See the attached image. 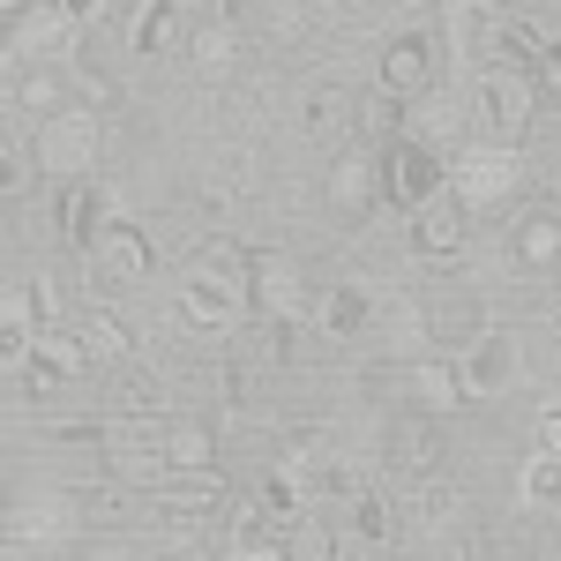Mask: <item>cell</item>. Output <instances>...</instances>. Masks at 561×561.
<instances>
[{"label":"cell","mask_w":561,"mask_h":561,"mask_svg":"<svg viewBox=\"0 0 561 561\" xmlns=\"http://www.w3.org/2000/svg\"><path fill=\"white\" fill-rule=\"evenodd\" d=\"M382 195L397 203V210H427V203H442V195H449V158L404 135L397 150H382Z\"/></svg>","instance_id":"8992f818"},{"label":"cell","mask_w":561,"mask_h":561,"mask_svg":"<svg viewBox=\"0 0 561 561\" xmlns=\"http://www.w3.org/2000/svg\"><path fill=\"white\" fill-rule=\"evenodd\" d=\"M105 561H128V554H105Z\"/></svg>","instance_id":"ee69618b"},{"label":"cell","mask_w":561,"mask_h":561,"mask_svg":"<svg viewBox=\"0 0 561 561\" xmlns=\"http://www.w3.org/2000/svg\"><path fill=\"white\" fill-rule=\"evenodd\" d=\"M187 15H180V0H150L142 8V23H135V53L142 60H158V53H173V45H187Z\"/></svg>","instance_id":"484cf974"},{"label":"cell","mask_w":561,"mask_h":561,"mask_svg":"<svg viewBox=\"0 0 561 561\" xmlns=\"http://www.w3.org/2000/svg\"><path fill=\"white\" fill-rule=\"evenodd\" d=\"M375 195H382V158H375V150H337V158H330V173H322V203H330V210L345 217H367L375 210Z\"/></svg>","instance_id":"ba28073f"},{"label":"cell","mask_w":561,"mask_h":561,"mask_svg":"<svg viewBox=\"0 0 561 561\" xmlns=\"http://www.w3.org/2000/svg\"><path fill=\"white\" fill-rule=\"evenodd\" d=\"M494 53H502L510 68H531V76H539L547 53H554V38H547L539 23H494Z\"/></svg>","instance_id":"f546056e"},{"label":"cell","mask_w":561,"mask_h":561,"mask_svg":"<svg viewBox=\"0 0 561 561\" xmlns=\"http://www.w3.org/2000/svg\"><path fill=\"white\" fill-rule=\"evenodd\" d=\"M98 270H105V277H113V285H142V277H150V232H142V225H121V217H113V232H105V240H98Z\"/></svg>","instance_id":"ffe728a7"},{"label":"cell","mask_w":561,"mask_h":561,"mask_svg":"<svg viewBox=\"0 0 561 561\" xmlns=\"http://www.w3.org/2000/svg\"><path fill=\"white\" fill-rule=\"evenodd\" d=\"M457 502H465V494H457L449 479H427V486H420V502H412V517L427 524V531H449V524H457Z\"/></svg>","instance_id":"e575fe53"},{"label":"cell","mask_w":561,"mask_h":561,"mask_svg":"<svg viewBox=\"0 0 561 561\" xmlns=\"http://www.w3.org/2000/svg\"><path fill=\"white\" fill-rule=\"evenodd\" d=\"M217 502H225V486H217V472H173L165 486H158V510L173 524H210Z\"/></svg>","instance_id":"44dd1931"},{"label":"cell","mask_w":561,"mask_h":561,"mask_svg":"<svg viewBox=\"0 0 561 561\" xmlns=\"http://www.w3.org/2000/svg\"><path fill=\"white\" fill-rule=\"evenodd\" d=\"M248 262L232 240H210V248H195V262L180 270V314L195 322V330H232L240 322V307L248 300Z\"/></svg>","instance_id":"6da1fadb"},{"label":"cell","mask_w":561,"mask_h":561,"mask_svg":"<svg viewBox=\"0 0 561 561\" xmlns=\"http://www.w3.org/2000/svg\"><path fill=\"white\" fill-rule=\"evenodd\" d=\"M539 449H554V457H561V404L539 412Z\"/></svg>","instance_id":"74e56055"},{"label":"cell","mask_w":561,"mask_h":561,"mask_svg":"<svg viewBox=\"0 0 561 561\" xmlns=\"http://www.w3.org/2000/svg\"><path fill=\"white\" fill-rule=\"evenodd\" d=\"M352 128H359V98H352L345 83H314V90L300 98V135H307V142L337 150Z\"/></svg>","instance_id":"2e32d148"},{"label":"cell","mask_w":561,"mask_h":561,"mask_svg":"<svg viewBox=\"0 0 561 561\" xmlns=\"http://www.w3.org/2000/svg\"><path fill=\"white\" fill-rule=\"evenodd\" d=\"M187 60H195L203 76H225V68L240 60V31H232V15H210V23H195V31H187Z\"/></svg>","instance_id":"4316f807"},{"label":"cell","mask_w":561,"mask_h":561,"mask_svg":"<svg viewBox=\"0 0 561 561\" xmlns=\"http://www.w3.org/2000/svg\"><path fill=\"white\" fill-rule=\"evenodd\" d=\"M38 165H45V180H90V165H98V142H105V128H98V113L90 105H68V113H53L38 135Z\"/></svg>","instance_id":"5b68a950"},{"label":"cell","mask_w":561,"mask_h":561,"mask_svg":"<svg viewBox=\"0 0 561 561\" xmlns=\"http://www.w3.org/2000/svg\"><path fill=\"white\" fill-rule=\"evenodd\" d=\"M539 76L531 68H510V60H494L486 76H479V121L494 128V142H510L517 150L524 135H531V113H539Z\"/></svg>","instance_id":"277c9868"},{"label":"cell","mask_w":561,"mask_h":561,"mask_svg":"<svg viewBox=\"0 0 561 561\" xmlns=\"http://www.w3.org/2000/svg\"><path fill=\"white\" fill-rule=\"evenodd\" d=\"M510 255L524 262V270H561V210H524L517 225H510Z\"/></svg>","instance_id":"7402d4cb"},{"label":"cell","mask_w":561,"mask_h":561,"mask_svg":"<svg viewBox=\"0 0 561 561\" xmlns=\"http://www.w3.org/2000/svg\"><path fill=\"white\" fill-rule=\"evenodd\" d=\"M457 367H465V389H472V397H502V389L524 382V337H510V330H486L479 345L457 352Z\"/></svg>","instance_id":"30bf717a"},{"label":"cell","mask_w":561,"mask_h":561,"mask_svg":"<svg viewBox=\"0 0 561 561\" xmlns=\"http://www.w3.org/2000/svg\"><path fill=\"white\" fill-rule=\"evenodd\" d=\"M83 38V23L68 15V0H15L8 8V68H53Z\"/></svg>","instance_id":"7a4b0ae2"},{"label":"cell","mask_w":561,"mask_h":561,"mask_svg":"<svg viewBox=\"0 0 561 561\" xmlns=\"http://www.w3.org/2000/svg\"><path fill=\"white\" fill-rule=\"evenodd\" d=\"M15 76V105L31 113V121H53V113H68V68L53 60V68H8Z\"/></svg>","instance_id":"d4e9b609"},{"label":"cell","mask_w":561,"mask_h":561,"mask_svg":"<svg viewBox=\"0 0 561 561\" xmlns=\"http://www.w3.org/2000/svg\"><path fill=\"white\" fill-rule=\"evenodd\" d=\"M248 300L270 314V322H300V300H307V270L300 255H285V248H262L248 262Z\"/></svg>","instance_id":"52a82bcc"},{"label":"cell","mask_w":561,"mask_h":561,"mask_svg":"<svg viewBox=\"0 0 561 561\" xmlns=\"http://www.w3.org/2000/svg\"><path fill=\"white\" fill-rule=\"evenodd\" d=\"M382 457H389L404 479H420V486H427V479H442V465H449L442 420H434V412H404V420L389 427V449H382Z\"/></svg>","instance_id":"8fae6325"},{"label":"cell","mask_w":561,"mask_h":561,"mask_svg":"<svg viewBox=\"0 0 561 561\" xmlns=\"http://www.w3.org/2000/svg\"><path fill=\"white\" fill-rule=\"evenodd\" d=\"M420 322H427V345H442V352H465L494 330L486 307H479V293H457V285L427 293V300H420Z\"/></svg>","instance_id":"9c48e42d"},{"label":"cell","mask_w":561,"mask_h":561,"mask_svg":"<svg viewBox=\"0 0 561 561\" xmlns=\"http://www.w3.org/2000/svg\"><path fill=\"white\" fill-rule=\"evenodd\" d=\"M225 561H285V539H240Z\"/></svg>","instance_id":"8d00e7d4"},{"label":"cell","mask_w":561,"mask_h":561,"mask_svg":"<svg viewBox=\"0 0 561 561\" xmlns=\"http://www.w3.org/2000/svg\"><path fill=\"white\" fill-rule=\"evenodd\" d=\"M359 561H404V554H397V547H367Z\"/></svg>","instance_id":"b9f144b4"},{"label":"cell","mask_w":561,"mask_h":561,"mask_svg":"<svg viewBox=\"0 0 561 561\" xmlns=\"http://www.w3.org/2000/svg\"><path fill=\"white\" fill-rule=\"evenodd\" d=\"M90 367V345H83V330H38L31 337V389H60V382H83Z\"/></svg>","instance_id":"9a60e30c"},{"label":"cell","mask_w":561,"mask_h":561,"mask_svg":"<svg viewBox=\"0 0 561 561\" xmlns=\"http://www.w3.org/2000/svg\"><path fill=\"white\" fill-rule=\"evenodd\" d=\"M539 90L561 105V38H554V53H547V68H539Z\"/></svg>","instance_id":"ab89813d"},{"label":"cell","mask_w":561,"mask_h":561,"mask_svg":"<svg viewBox=\"0 0 561 561\" xmlns=\"http://www.w3.org/2000/svg\"><path fill=\"white\" fill-rule=\"evenodd\" d=\"M277 539H285V561H337V524L314 517V510H307V517H293Z\"/></svg>","instance_id":"f1b7e54d"},{"label":"cell","mask_w":561,"mask_h":561,"mask_svg":"<svg viewBox=\"0 0 561 561\" xmlns=\"http://www.w3.org/2000/svg\"><path fill=\"white\" fill-rule=\"evenodd\" d=\"M465 225H472V210H465L457 195H442V203H427V210H412V255H420V262L465 255Z\"/></svg>","instance_id":"e0dca14e"},{"label":"cell","mask_w":561,"mask_h":561,"mask_svg":"<svg viewBox=\"0 0 561 561\" xmlns=\"http://www.w3.org/2000/svg\"><path fill=\"white\" fill-rule=\"evenodd\" d=\"M60 240L76 248V255H98V240L113 232V187H98V180H76L60 203Z\"/></svg>","instance_id":"5bb4252c"},{"label":"cell","mask_w":561,"mask_h":561,"mask_svg":"<svg viewBox=\"0 0 561 561\" xmlns=\"http://www.w3.org/2000/svg\"><path fill=\"white\" fill-rule=\"evenodd\" d=\"M517 502H524V510H539V517L561 510V457H554V449H531V457L517 465Z\"/></svg>","instance_id":"83f0119b"},{"label":"cell","mask_w":561,"mask_h":561,"mask_svg":"<svg viewBox=\"0 0 561 561\" xmlns=\"http://www.w3.org/2000/svg\"><path fill=\"white\" fill-rule=\"evenodd\" d=\"M68 531H76V502L68 494H23L8 510V554L23 561L31 547H60Z\"/></svg>","instance_id":"7c38bea8"},{"label":"cell","mask_w":561,"mask_h":561,"mask_svg":"<svg viewBox=\"0 0 561 561\" xmlns=\"http://www.w3.org/2000/svg\"><path fill=\"white\" fill-rule=\"evenodd\" d=\"M524 180V158L510 142H465L457 158H449V195L465 203V210H494V203H510Z\"/></svg>","instance_id":"3957f363"},{"label":"cell","mask_w":561,"mask_h":561,"mask_svg":"<svg viewBox=\"0 0 561 561\" xmlns=\"http://www.w3.org/2000/svg\"><path fill=\"white\" fill-rule=\"evenodd\" d=\"M76 68H83V90L113 83V31H105V23H83V38H76Z\"/></svg>","instance_id":"1f68e13d"},{"label":"cell","mask_w":561,"mask_h":561,"mask_svg":"<svg viewBox=\"0 0 561 561\" xmlns=\"http://www.w3.org/2000/svg\"><path fill=\"white\" fill-rule=\"evenodd\" d=\"M375 90L404 98V105L427 98V90H434V38H427V31H404V38L382 45V76H375Z\"/></svg>","instance_id":"4fadbf2b"},{"label":"cell","mask_w":561,"mask_h":561,"mask_svg":"<svg viewBox=\"0 0 561 561\" xmlns=\"http://www.w3.org/2000/svg\"><path fill=\"white\" fill-rule=\"evenodd\" d=\"M76 330H83L90 359H128V352H135V337L121 330V314H90V322H76Z\"/></svg>","instance_id":"836d02e7"},{"label":"cell","mask_w":561,"mask_h":561,"mask_svg":"<svg viewBox=\"0 0 561 561\" xmlns=\"http://www.w3.org/2000/svg\"><path fill=\"white\" fill-rule=\"evenodd\" d=\"M173 561H210V554H173Z\"/></svg>","instance_id":"7bdbcfd3"},{"label":"cell","mask_w":561,"mask_h":561,"mask_svg":"<svg viewBox=\"0 0 561 561\" xmlns=\"http://www.w3.org/2000/svg\"><path fill=\"white\" fill-rule=\"evenodd\" d=\"M314 322H322V337H359L375 322V293L367 285H330V293H314Z\"/></svg>","instance_id":"cb8c5ba5"},{"label":"cell","mask_w":561,"mask_h":561,"mask_svg":"<svg viewBox=\"0 0 561 561\" xmlns=\"http://www.w3.org/2000/svg\"><path fill=\"white\" fill-rule=\"evenodd\" d=\"M270 352L293 359V352H300V330H293V322H270Z\"/></svg>","instance_id":"f35d334b"},{"label":"cell","mask_w":561,"mask_h":561,"mask_svg":"<svg viewBox=\"0 0 561 561\" xmlns=\"http://www.w3.org/2000/svg\"><path fill=\"white\" fill-rule=\"evenodd\" d=\"M23 285H31V307H38L45 330H68V293H60V277H53V270H31Z\"/></svg>","instance_id":"d590c367"},{"label":"cell","mask_w":561,"mask_h":561,"mask_svg":"<svg viewBox=\"0 0 561 561\" xmlns=\"http://www.w3.org/2000/svg\"><path fill=\"white\" fill-rule=\"evenodd\" d=\"M412 142H427V150H442V158H457L465 150V105L449 98V90H427L420 105H412Z\"/></svg>","instance_id":"d6986e66"},{"label":"cell","mask_w":561,"mask_h":561,"mask_svg":"<svg viewBox=\"0 0 561 561\" xmlns=\"http://www.w3.org/2000/svg\"><path fill=\"white\" fill-rule=\"evenodd\" d=\"M352 531H359V554H367V547H389V539H397L389 494H352Z\"/></svg>","instance_id":"4dcf8cb0"},{"label":"cell","mask_w":561,"mask_h":561,"mask_svg":"<svg viewBox=\"0 0 561 561\" xmlns=\"http://www.w3.org/2000/svg\"><path fill=\"white\" fill-rule=\"evenodd\" d=\"M465 397H472V389H465V367H457V359H412V367H404V404H412V412H434V420H442V412H457Z\"/></svg>","instance_id":"ac0fdd59"},{"label":"cell","mask_w":561,"mask_h":561,"mask_svg":"<svg viewBox=\"0 0 561 561\" xmlns=\"http://www.w3.org/2000/svg\"><path fill=\"white\" fill-rule=\"evenodd\" d=\"M165 465H173V472H217V427L173 412V420H165Z\"/></svg>","instance_id":"603a6c76"},{"label":"cell","mask_w":561,"mask_h":561,"mask_svg":"<svg viewBox=\"0 0 561 561\" xmlns=\"http://www.w3.org/2000/svg\"><path fill=\"white\" fill-rule=\"evenodd\" d=\"M98 8H105V0H68V15H76V23H98Z\"/></svg>","instance_id":"60d3db41"},{"label":"cell","mask_w":561,"mask_h":561,"mask_svg":"<svg viewBox=\"0 0 561 561\" xmlns=\"http://www.w3.org/2000/svg\"><path fill=\"white\" fill-rule=\"evenodd\" d=\"M38 173H45V165H38V142H31V135H8V150H0V187H8V203H15Z\"/></svg>","instance_id":"d6a6232c"}]
</instances>
